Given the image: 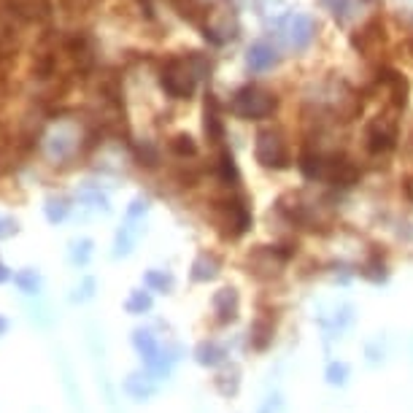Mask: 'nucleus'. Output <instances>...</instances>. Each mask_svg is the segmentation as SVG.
Wrapping results in <instances>:
<instances>
[{
    "label": "nucleus",
    "mask_w": 413,
    "mask_h": 413,
    "mask_svg": "<svg viewBox=\"0 0 413 413\" xmlns=\"http://www.w3.org/2000/svg\"><path fill=\"white\" fill-rule=\"evenodd\" d=\"M125 392L135 400H149L154 392H157V378L151 376L149 370L146 373H132L125 381Z\"/></svg>",
    "instance_id": "1"
},
{
    "label": "nucleus",
    "mask_w": 413,
    "mask_h": 413,
    "mask_svg": "<svg viewBox=\"0 0 413 413\" xmlns=\"http://www.w3.org/2000/svg\"><path fill=\"white\" fill-rule=\"evenodd\" d=\"M227 357L225 346H219V343H214V340H203L197 349H195V359L203 365V368H216V365H222Z\"/></svg>",
    "instance_id": "2"
},
{
    "label": "nucleus",
    "mask_w": 413,
    "mask_h": 413,
    "mask_svg": "<svg viewBox=\"0 0 413 413\" xmlns=\"http://www.w3.org/2000/svg\"><path fill=\"white\" fill-rule=\"evenodd\" d=\"M214 308L219 314V321L235 319V311H238V295H235V289H219L216 298H214Z\"/></svg>",
    "instance_id": "3"
},
{
    "label": "nucleus",
    "mask_w": 413,
    "mask_h": 413,
    "mask_svg": "<svg viewBox=\"0 0 413 413\" xmlns=\"http://www.w3.org/2000/svg\"><path fill=\"white\" fill-rule=\"evenodd\" d=\"M68 211H71V206H68V200H65V197H49V200H46V206H43V214H46V219H49L52 225L62 222V219L68 216Z\"/></svg>",
    "instance_id": "4"
},
{
    "label": "nucleus",
    "mask_w": 413,
    "mask_h": 413,
    "mask_svg": "<svg viewBox=\"0 0 413 413\" xmlns=\"http://www.w3.org/2000/svg\"><path fill=\"white\" fill-rule=\"evenodd\" d=\"M14 281H17V286L24 292V295H36L38 289H41V276H38L33 267L19 270L17 276H14Z\"/></svg>",
    "instance_id": "5"
},
{
    "label": "nucleus",
    "mask_w": 413,
    "mask_h": 413,
    "mask_svg": "<svg viewBox=\"0 0 413 413\" xmlns=\"http://www.w3.org/2000/svg\"><path fill=\"white\" fill-rule=\"evenodd\" d=\"M216 276V262L211 260V257H197L195 265H192V279L195 281H208V279H214Z\"/></svg>",
    "instance_id": "6"
},
{
    "label": "nucleus",
    "mask_w": 413,
    "mask_h": 413,
    "mask_svg": "<svg viewBox=\"0 0 413 413\" xmlns=\"http://www.w3.org/2000/svg\"><path fill=\"white\" fill-rule=\"evenodd\" d=\"M130 314H146L151 308V298H149V292H132L130 298H127V305H125Z\"/></svg>",
    "instance_id": "7"
},
{
    "label": "nucleus",
    "mask_w": 413,
    "mask_h": 413,
    "mask_svg": "<svg viewBox=\"0 0 413 413\" xmlns=\"http://www.w3.org/2000/svg\"><path fill=\"white\" fill-rule=\"evenodd\" d=\"M144 281L149 289H157V292H168L170 286H173V279L165 276V273H160V270H149L146 276H144Z\"/></svg>",
    "instance_id": "8"
},
{
    "label": "nucleus",
    "mask_w": 413,
    "mask_h": 413,
    "mask_svg": "<svg viewBox=\"0 0 413 413\" xmlns=\"http://www.w3.org/2000/svg\"><path fill=\"white\" fill-rule=\"evenodd\" d=\"M90 254H92V241H87V238L71 246V262L74 265H87Z\"/></svg>",
    "instance_id": "9"
},
{
    "label": "nucleus",
    "mask_w": 413,
    "mask_h": 413,
    "mask_svg": "<svg viewBox=\"0 0 413 413\" xmlns=\"http://www.w3.org/2000/svg\"><path fill=\"white\" fill-rule=\"evenodd\" d=\"M216 389H219L225 397L235 395V392H238V373H232V376L222 373V376L216 378Z\"/></svg>",
    "instance_id": "10"
},
{
    "label": "nucleus",
    "mask_w": 413,
    "mask_h": 413,
    "mask_svg": "<svg viewBox=\"0 0 413 413\" xmlns=\"http://www.w3.org/2000/svg\"><path fill=\"white\" fill-rule=\"evenodd\" d=\"M346 378H349V365L332 362V365L327 368V381H330V384H346Z\"/></svg>",
    "instance_id": "11"
},
{
    "label": "nucleus",
    "mask_w": 413,
    "mask_h": 413,
    "mask_svg": "<svg viewBox=\"0 0 413 413\" xmlns=\"http://www.w3.org/2000/svg\"><path fill=\"white\" fill-rule=\"evenodd\" d=\"M17 230H19L17 219H11V216H0V241H3V238H11Z\"/></svg>",
    "instance_id": "12"
},
{
    "label": "nucleus",
    "mask_w": 413,
    "mask_h": 413,
    "mask_svg": "<svg viewBox=\"0 0 413 413\" xmlns=\"http://www.w3.org/2000/svg\"><path fill=\"white\" fill-rule=\"evenodd\" d=\"M6 281H11V270L0 262V284H6Z\"/></svg>",
    "instance_id": "13"
},
{
    "label": "nucleus",
    "mask_w": 413,
    "mask_h": 413,
    "mask_svg": "<svg viewBox=\"0 0 413 413\" xmlns=\"http://www.w3.org/2000/svg\"><path fill=\"white\" fill-rule=\"evenodd\" d=\"M6 332H8V319L0 316V335H6Z\"/></svg>",
    "instance_id": "14"
}]
</instances>
